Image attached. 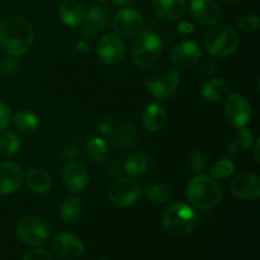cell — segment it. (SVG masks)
Returning <instances> with one entry per match:
<instances>
[{"mask_svg": "<svg viewBox=\"0 0 260 260\" xmlns=\"http://www.w3.org/2000/svg\"><path fill=\"white\" fill-rule=\"evenodd\" d=\"M35 43V33L30 23L20 15H9L0 24V45L13 57L23 56Z\"/></svg>", "mask_w": 260, "mask_h": 260, "instance_id": "1", "label": "cell"}, {"mask_svg": "<svg viewBox=\"0 0 260 260\" xmlns=\"http://www.w3.org/2000/svg\"><path fill=\"white\" fill-rule=\"evenodd\" d=\"M187 198L192 206L200 210H212L222 198L220 185L215 179L203 173L197 174L187 187Z\"/></svg>", "mask_w": 260, "mask_h": 260, "instance_id": "2", "label": "cell"}, {"mask_svg": "<svg viewBox=\"0 0 260 260\" xmlns=\"http://www.w3.org/2000/svg\"><path fill=\"white\" fill-rule=\"evenodd\" d=\"M180 83V74L175 66L160 63L151 69L146 78L147 90L155 99L164 102L169 99Z\"/></svg>", "mask_w": 260, "mask_h": 260, "instance_id": "3", "label": "cell"}, {"mask_svg": "<svg viewBox=\"0 0 260 260\" xmlns=\"http://www.w3.org/2000/svg\"><path fill=\"white\" fill-rule=\"evenodd\" d=\"M197 213L187 203H174L162 216V229L172 238H184L194 230Z\"/></svg>", "mask_w": 260, "mask_h": 260, "instance_id": "4", "label": "cell"}, {"mask_svg": "<svg viewBox=\"0 0 260 260\" xmlns=\"http://www.w3.org/2000/svg\"><path fill=\"white\" fill-rule=\"evenodd\" d=\"M240 45L238 32L230 25H212L205 36V47L213 57H225L235 52Z\"/></svg>", "mask_w": 260, "mask_h": 260, "instance_id": "5", "label": "cell"}, {"mask_svg": "<svg viewBox=\"0 0 260 260\" xmlns=\"http://www.w3.org/2000/svg\"><path fill=\"white\" fill-rule=\"evenodd\" d=\"M161 37L152 30H146L135 36L131 45L132 60L140 68H149L154 65L161 55Z\"/></svg>", "mask_w": 260, "mask_h": 260, "instance_id": "6", "label": "cell"}, {"mask_svg": "<svg viewBox=\"0 0 260 260\" xmlns=\"http://www.w3.org/2000/svg\"><path fill=\"white\" fill-rule=\"evenodd\" d=\"M17 236L30 246H42L50 240L51 228L47 221L37 216H27L18 221L15 226Z\"/></svg>", "mask_w": 260, "mask_h": 260, "instance_id": "7", "label": "cell"}, {"mask_svg": "<svg viewBox=\"0 0 260 260\" xmlns=\"http://www.w3.org/2000/svg\"><path fill=\"white\" fill-rule=\"evenodd\" d=\"M141 185L132 178H121L116 180L108 189V200L116 207H129L139 200Z\"/></svg>", "mask_w": 260, "mask_h": 260, "instance_id": "8", "label": "cell"}, {"mask_svg": "<svg viewBox=\"0 0 260 260\" xmlns=\"http://www.w3.org/2000/svg\"><path fill=\"white\" fill-rule=\"evenodd\" d=\"M80 33L83 37L93 40L96 36L106 32L111 25V12L104 5H93L85 12Z\"/></svg>", "mask_w": 260, "mask_h": 260, "instance_id": "9", "label": "cell"}, {"mask_svg": "<svg viewBox=\"0 0 260 260\" xmlns=\"http://www.w3.org/2000/svg\"><path fill=\"white\" fill-rule=\"evenodd\" d=\"M225 117L234 127H244L250 122L253 108L248 99L239 93H229L226 96Z\"/></svg>", "mask_w": 260, "mask_h": 260, "instance_id": "10", "label": "cell"}, {"mask_svg": "<svg viewBox=\"0 0 260 260\" xmlns=\"http://www.w3.org/2000/svg\"><path fill=\"white\" fill-rule=\"evenodd\" d=\"M113 28L119 36L123 37H135L144 29V18L132 8H122L114 14Z\"/></svg>", "mask_w": 260, "mask_h": 260, "instance_id": "11", "label": "cell"}, {"mask_svg": "<svg viewBox=\"0 0 260 260\" xmlns=\"http://www.w3.org/2000/svg\"><path fill=\"white\" fill-rule=\"evenodd\" d=\"M229 188L230 192L240 200L255 201L260 196V180L251 173H240L234 177Z\"/></svg>", "mask_w": 260, "mask_h": 260, "instance_id": "12", "label": "cell"}, {"mask_svg": "<svg viewBox=\"0 0 260 260\" xmlns=\"http://www.w3.org/2000/svg\"><path fill=\"white\" fill-rule=\"evenodd\" d=\"M201 57L202 51L194 41H182L170 51V60L178 68H193L200 62Z\"/></svg>", "mask_w": 260, "mask_h": 260, "instance_id": "13", "label": "cell"}, {"mask_svg": "<svg viewBox=\"0 0 260 260\" xmlns=\"http://www.w3.org/2000/svg\"><path fill=\"white\" fill-rule=\"evenodd\" d=\"M124 52H126V48H124L122 38L116 35H112V33L104 35L96 45V53L102 62L107 63V65L118 63L123 58Z\"/></svg>", "mask_w": 260, "mask_h": 260, "instance_id": "14", "label": "cell"}, {"mask_svg": "<svg viewBox=\"0 0 260 260\" xmlns=\"http://www.w3.org/2000/svg\"><path fill=\"white\" fill-rule=\"evenodd\" d=\"M190 14L203 27H212L220 20L221 8L217 0H192Z\"/></svg>", "mask_w": 260, "mask_h": 260, "instance_id": "15", "label": "cell"}, {"mask_svg": "<svg viewBox=\"0 0 260 260\" xmlns=\"http://www.w3.org/2000/svg\"><path fill=\"white\" fill-rule=\"evenodd\" d=\"M53 253L61 259L75 260L83 254V241L70 233H60L52 240Z\"/></svg>", "mask_w": 260, "mask_h": 260, "instance_id": "16", "label": "cell"}, {"mask_svg": "<svg viewBox=\"0 0 260 260\" xmlns=\"http://www.w3.org/2000/svg\"><path fill=\"white\" fill-rule=\"evenodd\" d=\"M24 182V172L15 162L0 164V196L12 194L22 187Z\"/></svg>", "mask_w": 260, "mask_h": 260, "instance_id": "17", "label": "cell"}, {"mask_svg": "<svg viewBox=\"0 0 260 260\" xmlns=\"http://www.w3.org/2000/svg\"><path fill=\"white\" fill-rule=\"evenodd\" d=\"M63 183L71 193H81L89 184V173L79 161H71L63 169Z\"/></svg>", "mask_w": 260, "mask_h": 260, "instance_id": "18", "label": "cell"}, {"mask_svg": "<svg viewBox=\"0 0 260 260\" xmlns=\"http://www.w3.org/2000/svg\"><path fill=\"white\" fill-rule=\"evenodd\" d=\"M187 9L185 0H152L155 15L162 20L174 22L184 15Z\"/></svg>", "mask_w": 260, "mask_h": 260, "instance_id": "19", "label": "cell"}, {"mask_svg": "<svg viewBox=\"0 0 260 260\" xmlns=\"http://www.w3.org/2000/svg\"><path fill=\"white\" fill-rule=\"evenodd\" d=\"M58 15L68 27H78L83 23L85 9L78 0H63L58 8Z\"/></svg>", "mask_w": 260, "mask_h": 260, "instance_id": "20", "label": "cell"}, {"mask_svg": "<svg viewBox=\"0 0 260 260\" xmlns=\"http://www.w3.org/2000/svg\"><path fill=\"white\" fill-rule=\"evenodd\" d=\"M168 121V112L160 103H152L146 107L142 116L144 127L150 132H159Z\"/></svg>", "mask_w": 260, "mask_h": 260, "instance_id": "21", "label": "cell"}, {"mask_svg": "<svg viewBox=\"0 0 260 260\" xmlns=\"http://www.w3.org/2000/svg\"><path fill=\"white\" fill-rule=\"evenodd\" d=\"M25 180L30 192L36 194H45L52 188V178L42 168H32L28 172Z\"/></svg>", "mask_w": 260, "mask_h": 260, "instance_id": "22", "label": "cell"}, {"mask_svg": "<svg viewBox=\"0 0 260 260\" xmlns=\"http://www.w3.org/2000/svg\"><path fill=\"white\" fill-rule=\"evenodd\" d=\"M230 93V86L222 79H211L202 86V95L206 101L217 103Z\"/></svg>", "mask_w": 260, "mask_h": 260, "instance_id": "23", "label": "cell"}, {"mask_svg": "<svg viewBox=\"0 0 260 260\" xmlns=\"http://www.w3.org/2000/svg\"><path fill=\"white\" fill-rule=\"evenodd\" d=\"M13 124L19 134L32 135L38 129L40 121L33 112L20 111L13 118Z\"/></svg>", "mask_w": 260, "mask_h": 260, "instance_id": "24", "label": "cell"}, {"mask_svg": "<svg viewBox=\"0 0 260 260\" xmlns=\"http://www.w3.org/2000/svg\"><path fill=\"white\" fill-rule=\"evenodd\" d=\"M81 212H83V206L78 197L68 198L61 206V218L68 223L78 221L80 218Z\"/></svg>", "mask_w": 260, "mask_h": 260, "instance_id": "25", "label": "cell"}, {"mask_svg": "<svg viewBox=\"0 0 260 260\" xmlns=\"http://www.w3.org/2000/svg\"><path fill=\"white\" fill-rule=\"evenodd\" d=\"M147 168H149V161L146 156L139 152L131 154L124 161V170L127 174L134 175V177L144 175L147 172Z\"/></svg>", "mask_w": 260, "mask_h": 260, "instance_id": "26", "label": "cell"}, {"mask_svg": "<svg viewBox=\"0 0 260 260\" xmlns=\"http://www.w3.org/2000/svg\"><path fill=\"white\" fill-rule=\"evenodd\" d=\"M20 149V140L15 132L3 131L0 135V155L13 156Z\"/></svg>", "mask_w": 260, "mask_h": 260, "instance_id": "27", "label": "cell"}, {"mask_svg": "<svg viewBox=\"0 0 260 260\" xmlns=\"http://www.w3.org/2000/svg\"><path fill=\"white\" fill-rule=\"evenodd\" d=\"M89 157L95 162H103L108 156V145L101 137H93L86 144Z\"/></svg>", "mask_w": 260, "mask_h": 260, "instance_id": "28", "label": "cell"}, {"mask_svg": "<svg viewBox=\"0 0 260 260\" xmlns=\"http://www.w3.org/2000/svg\"><path fill=\"white\" fill-rule=\"evenodd\" d=\"M146 196L150 202L155 203V205H162L170 200L172 192H170V188L168 185L161 184V183H155L147 188Z\"/></svg>", "mask_w": 260, "mask_h": 260, "instance_id": "29", "label": "cell"}, {"mask_svg": "<svg viewBox=\"0 0 260 260\" xmlns=\"http://www.w3.org/2000/svg\"><path fill=\"white\" fill-rule=\"evenodd\" d=\"M234 172H235V164L231 159L225 157L212 165L210 170V177L215 180H222L233 175Z\"/></svg>", "mask_w": 260, "mask_h": 260, "instance_id": "30", "label": "cell"}, {"mask_svg": "<svg viewBox=\"0 0 260 260\" xmlns=\"http://www.w3.org/2000/svg\"><path fill=\"white\" fill-rule=\"evenodd\" d=\"M239 29L244 33H255L258 32L259 25H260V19L258 15L254 14H249V15H244L243 18H240L238 23Z\"/></svg>", "mask_w": 260, "mask_h": 260, "instance_id": "31", "label": "cell"}, {"mask_svg": "<svg viewBox=\"0 0 260 260\" xmlns=\"http://www.w3.org/2000/svg\"><path fill=\"white\" fill-rule=\"evenodd\" d=\"M236 144L239 147H241L243 150H250L253 147L255 139H254L253 132L249 131L245 126L239 127V131L236 134Z\"/></svg>", "mask_w": 260, "mask_h": 260, "instance_id": "32", "label": "cell"}, {"mask_svg": "<svg viewBox=\"0 0 260 260\" xmlns=\"http://www.w3.org/2000/svg\"><path fill=\"white\" fill-rule=\"evenodd\" d=\"M189 165L193 173L201 174L206 169V167H207V160H206L205 154L202 151L192 152L189 159Z\"/></svg>", "mask_w": 260, "mask_h": 260, "instance_id": "33", "label": "cell"}, {"mask_svg": "<svg viewBox=\"0 0 260 260\" xmlns=\"http://www.w3.org/2000/svg\"><path fill=\"white\" fill-rule=\"evenodd\" d=\"M10 119H12V113H10L9 106L0 101V132L7 129V127L10 123Z\"/></svg>", "mask_w": 260, "mask_h": 260, "instance_id": "34", "label": "cell"}, {"mask_svg": "<svg viewBox=\"0 0 260 260\" xmlns=\"http://www.w3.org/2000/svg\"><path fill=\"white\" fill-rule=\"evenodd\" d=\"M18 68H19V65H18V62L15 61V58H13V56L5 57L4 60L2 61V63H0V70H2L5 75H14V74H17Z\"/></svg>", "mask_w": 260, "mask_h": 260, "instance_id": "35", "label": "cell"}, {"mask_svg": "<svg viewBox=\"0 0 260 260\" xmlns=\"http://www.w3.org/2000/svg\"><path fill=\"white\" fill-rule=\"evenodd\" d=\"M22 260H53V258L47 250H43V249H35V250L28 251V253L23 256Z\"/></svg>", "mask_w": 260, "mask_h": 260, "instance_id": "36", "label": "cell"}, {"mask_svg": "<svg viewBox=\"0 0 260 260\" xmlns=\"http://www.w3.org/2000/svg\"><path fill=\"white\" fill-rule=\"evenodd\" d=\"M216 68H217V61H216V58L213 56L201 61V73L205 76L212 75L216 71Z\"/></svg>", "mask_w": 260, "mask_h": 260, "instance_id": "37", "label": "cell"}, {"mask_svg": "<svg viewBox=\"0 0 260 260\" xmlns=\"http://www.w3.org/2000/svg\"><path fill=\"white\" fill-rule=\"evenodd\" d=\"M99 128H101V132H103V134H106V135L112 134V132L114 131L113 123H112L111 119L107 118V117L101 122V124H99Z\"/></svg>", "mask_w": 260, "mask_h": 260, "instance_id": "38", "label": "cell"}, {"mask_svg": "<svg viewBox=\"0 0 260 260\" xmlns=\"http://www.w3.org/2000/svg\"><path fill=\"white\" fill-rule=\"evenodd\" d=\"M178 29H179L182 33H185V35H187V33L194 32V25L189 22H182L179 23V25H178Z\"/></svg>", "mask_w": 260, "mask_h": 260, "instance_id": "39", "label": "cell"}, {"mask_svg": "<svg viewBox=\"0 0 260 260\" xmlns=\"http://www.w3.org/2000/svg\"><path fill=\"white\" fill-rule=\"evenodd\" d=\"M75 48L76 51H79L81 53H89V51H90V46H89V43L86 41H79V42H76Z\"/></svg>", "mask_w": 260, "mask_h": 260, "instance_id": "40", "label": "cell"}, {"mask_svg": "<svg viewBox=\"0 0 260 260\" xmlns=\"http://www.w3.org/2000/svg\"><path fill=\"white\" fill-rule=\"evenodd\" d=\"M137 0H113L114 5H118V7H126V5L134 4Z\"/></svg>", "mask_w": 260, "mask_h": 260, "instance_id": "41", "label": "cell"}, {"mask_svg": "<svg viewBox=\"0 0 260 260\" xmlns=\"http://www.w3.org/2000/svg\"><path fill=\"white\" fill-rule=\"evenodd\" d=\"M259 145H260V142H259V140H256L255 142H254V155H255V160H256V162H260V156H259Z\"/></svg>", "mask_w": 260, "mask_h": 260, "instance_id": "42", "label": "cell"}, {"mask_svg": "<svg viewBox=\"0 0 260 260\" xmlns=\"http://www.w3.org/2000/svg\"><path fill=\"white\" fill-rule=\"evenodd\" d=\"M239 149L238 144L236 142H231L230 145H229V152H231V154H234V152H236V150Z\"/></svg>", "mask_w": 260, "mask_h": 260, "instance_id": "43", "label": "cell"}, {"mask_svg": "<svg viewBox=\"0 0 260 260\" xmlns=\"http://www.w3.org/2000/svg\"><path fill=\"white\" fill-rule=\"evenodd\" d=\"M223 2H228V3H235V2H238V0H223Z\"/></svg>", "mask_w": 260, "mask_h": 260, "instance_id": "44", "label": "cell"}, {"mask_svg": "<svg viewBox=\"0 0 260 260\" xmlns=\"http://www.w3.org/2000/svg\"><path fill=\"white\" fill-rule=\"evenodd\" d=\"M101 3H106V2H109V0H99Z\"/></svg>", "mask_w": 260, "mask_h": 260, "instance_id": "45", "label": "cell"}, {"mask_svg": "<svg viewBox=\"0 0 260 260\" xmlns=\"http://www.w3.org/2000/svg\"><path fill=\"white\" fill-rule=\"evenodd\" d=\"M98 260H104V259H98Z\"/></svg>", "mask_w": 260, "mask_h": 260, "instance_id": "46", "label": "cell"}]
</instances>
